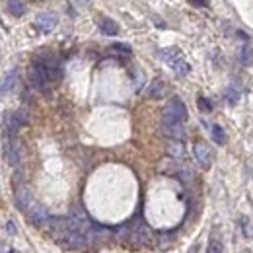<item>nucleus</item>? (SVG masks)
Instances as JSON below:
<instances>
[{
  "instance_id": "23",
  "label": "nucleus",
  "mask_w": 253,
  "mask_h": 253,
  "mask_svg": "<svg viewBox=\"0 0 253 253\" xmlns=\"http://www.w3.org/2000/svg\"><path fill=\"white\" fill-rule=\"evenodd\" d=\"M207 253H224L222 244L218 240H211V242H209V248H207Z\"/></svg>"
},
{
  "instance_id": "2",
  "label": "nucleus",
  "mask_w": 253,
  "mask_h": 253,
  "mask_svg": "<svg viewBox=\"0 0 253 253\" xmlns=\"http://www.w3.org/2000/svg\"><path fill=\"white\" fill-rule=\"evenodd\" d=\"M45 228H47V230H49V234H51L55 240H59V242H63L64 236H66L68 232H72V230H74L70 216H68V218H66V216H55V218H49V222H47V226H45Z\"/></svg>"
},
{
  "instance_id": "11",
  "label": "nucleus",
  "mask_w": 253,
  "mask_h": 253,
  "mask_svg": "<svg viewBox=\"0 0 253 253\" xmlns=\"http://www.w3.org/2000/svg\"><path fill=\"white\" fill-rule=\"evenodd\" d=\"M33 203H35V201H33V197H32V191L28 189V187H18V189H16V205H18L20 211L28 212L33 207Z\"/></svg>"
},
{
  "instance_id": "7",
  "label": "nucleus",
  "mask_w": 253,
  "mask_h": 253,
  "mask_svg": "<svg viewBox=\"0 0 253 253\" xmlns=\"http://www.w3.org/2000/svg\"><path fill=\"white\" fill-rule=\"evenodd\" d=\"M63 244H64V248H68V250H84L86 244H90V242H88V234L72 230V232H68V234L64 236Z\"/></svg>"
},
{
  "instance_id": "9",
  "label": "nucleus",
  "mask_w": 253,
  "mask_h": 253,
  "mask_svg": "<svg viewBox=\"0 0 253 253\" xmlns=\"http://www.w3.org/2000/svg\"><path fill=\"white\" fill-rule=\"evenodd\" d=\"M130 240L136 244V246H148L152 242V232L146 224H138L136 228H132V236Z\"/></svg>"
},
{
  "instance_id": "6",
  "label": "nucleus",
  "mask_w": 253,
  "mask_h": 253,
  "mask_svg": "<svg viewBox=\"0 0 253 253\" xmlns=\"http://www.w3.org/2000/svg\"><path fill=\"white\" fill-rule=\"evenodd\" d=\"M35 26L43 33H51L57 26H59V16L53 12H41L35 18Z\"/></svg>"
},
{
  "instance_id": "20",
  "label": "nucleus",
  "mask_w": 253,
  "mask_h": 253,
  "mask_svg": "<svg viewBox=\"0 0 253 253\" xmlns=\"http://www.w3.org/2000/svg\"><path fill=\"white\" fill-rule=\"evenodd\" d=\"M224 97H226V101L228 103H238L240 101V90L238 88H234V86H228L226 88V92H224Z\"/></svg>"
},
{
  "instance_id": "13",
  "label": "nucleus",
  "mask_w": 253,
  "mask_h": 253,
  "mask_svg": "<svg viewBox=\"0 0 253 253\" xmlns=\"http://www.w3.org/2000/svg\"><path fill=\"white\" fill-rule=\"evenodd\" d=\"M6 10H8L12 16H16V18H22V16H26V12H28V6H26L22 0H6Z\"/></svg>"
},
{
  "instance_id": "1",
  "label": "nucleus",
  "mask_w": 253,
  "mask_h": 253,
  "mask_svg": "<svg viewBox=\"0 0 253 253\" xmlns=\"http://www.w3.org/2000/svg\"><path fill=\"white\" fill-rule=\"evenodd\" d=\"M187 119V107L179 97H173L162 111V123H183Z\"/></svg>"
},
{
  "instance_id": "3",
  "label": "nucleus",
  "mask_w": 253,
  "mask_h": 253,
  "mask_svg": "<svg viewBox=\"0 0 253 253\" xmlns=\"http://www.w3.org/2000/svg\"><path fill=\"white\" fill-rule=\"evenodd\" d=\"M30 80H32L33 88H37V90H45L47 88L51 78H49V72H47L45 64L41 61H37V63H33L30 66Z\"/></svg>"
},
{
  "instance_id": "16",
  "label": "nucleus",
  "mask_w": 253,
  "mask_h": 253,
  "mask_svg": "<svg viewBox=\"0 0 253 253\" xmlns=\"http://www.w3.org/2000/svg\"><path fill=\"white\" fill-rule=\"evenodd\" d=\"M20 123H18V119L14 117V113H10V115H6V121H4V128H6V132L10 134V136H14L16 132H18V128H20Z\"/></svg>"
},
{
  "instance_id": "4",
  "label": "nucleus",
  "mask_w": 253,
  "mask_h": 253,
  "mask_svg": "<svg viewBox=\"0 0 253 253\" xmlns=\"http://www.w3.org/2000/svg\"><path fill=\"white\" fill-rule=\"evenodd\" d=\"M193 154H195V160L199 162V166L205 168V169L211 168V164L214 160V154H212V150H211V146L207 142H195Z\"/></svg>"
},
{
  "instance_id": "8",
  "label": "nucleus",
  "mask_w": 253,
  "mask_h": 253,
  "mask_svg": "<svg viewBox=\"0 0 253 253\" xmlns=\"http://www.w3.org/2000/svg\"><path fill=\"white\" fill-rule=\"evenodd\" d=\"M28 218H30V222H32L35 228H45L51 216H49V212H47V209H45V207H41V205L33 203V207L28 211Z\"/></svg>"
},
{
  "instance_id": "21",
  "label": "nucleus",
  "mask_w": 253,
  "mask_h": 253,
  "mask_svg": "<svg viewBox=\"0 0 253 253\" xmlns=\"http://www.w3.org/2000/svg\"><path fill=\"white\" fill-rule=\"evenodd\" d=\"M240 61H242V64H252L253 63V51L250 45H246V47H242V53H240Z\"/></svg>"
},
{
  "instance_id": "12",
  "label": "nucleus",
  "mask_w": 253,
  "mask_h": 253,
  "mask_svg": "<svg viewBox=\"0 0 253 253\" xmlns=\"http://www.w3.org/2000/svg\"><path fill=\"white\" fill-rule=\"evenodd\" d=\"M160 128L171 140H183L185 138V126H183V123H162Z\"/></svg>"
},
{
  "instance_id": "27",
  "label": "nucleus",
  "mask_w": 253,
  "mask_h": 253,
  "mask_svg": "<svg viewBox=\"0 0 253 253\" xmlns=\"http://www.w3.org/2000/svg\"><path fill=\"white\" fill-rule=\"evenodd\" d=\"M6 228H8V232H10L12 236L16 234V228H14V222H8V224H6Z\"/></svg>"
},
{
  "instance_id": "10",
  "label": "nucleus",
  "mask_w": 253,
  "mask_h": 253,
  "mask_svg": "<svg viewBox=\"0 0 253 253\" xmlns=\"http://www.w3.org/2000/svg\"><path fill=\"white\" fill-rule=\"evenodd\" d=\"M18 80H20V76H18V70H16V68H12L10 72H6V74L2 76V80H0V94H10V92H14L16 86H18Z\"/></svg>"
},
{
  "instance_id": "14",
  "label": "nucleus",
  "mask_w": 253,
  "mask_h": 253,
  "mask_svg": "<svg viewBox=\"0 0 253 253\" xmlns=\"http://www.w3.org/2000/svg\"><path fill=\"white\" fill-rule=\"evenodd\" d=\"M99 30L105 33V35H117L119 33V26L117 22H113L111 18H99Z\"/></svg>"
},
{
  "instance_id": "25",
  "label": "nucleus",
  "mask_w": 253,
  "mask_h": 253,
  "mask_svg": "<svg viewBox=\"0 0 253 253\" xmlns=\"http://www.w3.org/2000/svg\"><path fill=\"white\" fill-rule=\"evenodd\" d=\"M111 51H119V53H123V55H130V53H132L130 47L125 45V43H115V45H111Z\"/></svg>"
},
{
  "instance_id": "15",
  "label": "nucleus",
  "mask_w": 253,
  "mask_h": 253,
  "mask_svg": "<svg viewBox=\"0 0 253 253\" xmlns=\"http://www.w3.org/2000/svg\"><path fill=\"white\" fill-rule=\"evenodd\" d=\"M166 150H168V154L171 158H185V146H183L181 140H171Z\"/></svg>"
},
{
  "instance_id": "18",
  "label": "nucleus",
  "mask_w": 253,
  "mask_h": 253,
  "mask_svg": "<svg viewBox=\"0 0 253 253\" xmlns=\"http://www.w3.org/2000/svg\"><path fill=\"white\" fill-rule=\"evenodd\" d=\"M164 92H166V88H164V82H162V80H154V82L150 84V88H148V95L154 97V99L162 97Z\"/></svg>"
},
{
  "instance_id": "26",
  "label": "nucleus",
  "mask_w": 253,
  "mask_h": 253,
  "mask_svg": "<svg viewBox=\"0 0 253 253\" xmlns=\"http://www.w3.org/2000/svg\"><path fill=\"white\" fill-rule=\"evenodd\" d=\"M199 107H201L203 111H211V109H212V105H211V101H209L207 97H199Z\"/></svg>"
},
{
  "instance_id": "5",
  "label": "nucleus",
  "mask_w": 253,
  "mask_h": 253,
  "mask_svg": "<svg viewBox=\"0 0 253 253\" xmlns=\"http://www.w3.org/2000/svg\"><path fill=\"white\" fill-rule=\"evenodd\" d=\"M6 160H8V164L12 166V168H16V166H20V162L24 158V146H22V142H18V140H8L6 142Z\"/></svg>"
},
{
  "instance_id": "29",
  "label": "nucleus",
  "mask_w": 253,
  "mask_h": 253,
  "mask_svg": "<svg viewBox=\"0 0 253 253\" xmlns=\"http://www.w3.org/2000/svg\"><path fill=\"white\" fill-rule=\"evenodd\" d=\"M10 253H18V252H16V250H10Z\"/></svg>"
},
{
  "instance_id": "22",
  "label": "nucleus",
  "mask_w": 253,
  "mask_h": 253,
  "mask_svg": "<svg viewBox=\"0 0 253 253\" xmlns=\"http://www.w3.org/2000/svg\"><path fill=\"white\" fill-rule=\"evenodd\" d=\"M130 236H132V228H130L128 224L121 226V228L117 230V240H119V242H128Z\"/></svg>"
},
{
  "instance_id": "17",
  "label": "nucleus",
  "mask_w": 253,
  "mask_h": 253,
  "mask_svg": "<svg viewBox=\"0 0 253 253\" xmlns=\"http://www.w3.org/2000/svg\"><path fill=\"white\" fill-rule=\"evenodd\" d=\"M169 66L173 68V72H175L177 76H187V74H189V70H191L189 64L183 61V57H181V59H177V61H173Z\"/></svg>"
},
{
  "instance_id": "19",
  "label": "nucleus",
  "mask_w": 253,
  "mask_h": 253,
  "mask_svg": "<svg viewBox=\"0 0 253 253\" xmlns=\"http://www.w3.org/2000/svg\"><path fill=\"white\" fill-rule=\"evenodd\" d=\"M211 134H212V140H214L216 144H224V142H226V132H224V128H222L220 125L211 126Z\"/></svg>"
},
{
  "instance_id": "24",
  "label": "nucleus",
  "mask_w": 253,
  "mask_h": 253,
  "mask_svg": "<svg viewBox=\"0 0 253 253\" xmlns=\"http://www.w3.org/2000/svg\"><path fill=\"white\" fill-rule=\"evenodd\" d=\"M14 117L18 119V123H20V125H28V123H30V117H28V111H26V109L16 111V113H14Z\"/></svg>"
},
{
  "instance_id": "28",
  "label": "nucleus",
  "mask_w": 253,
  "mask_h": 253,
  "mask_svg": "<svg viewBox=\"0 0 253 253\" xmlns=\"http://www.w3.org/2000/svg\"><path fill=\"white\" fill-rule=\"evenodd\" d=\"M195 4H201V6H209V0H191Z\"/></svg>"
}]
</instances>
